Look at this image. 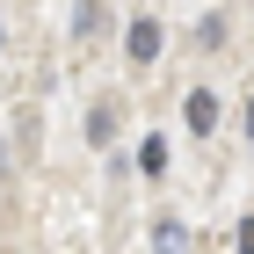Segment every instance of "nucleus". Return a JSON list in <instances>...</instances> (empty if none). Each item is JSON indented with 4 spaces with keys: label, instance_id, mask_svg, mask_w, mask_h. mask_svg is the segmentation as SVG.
Instances as JSON below:
<instances>
[{
    "label": "nucleus",
    "instance_id": "7ed1b4c3",
    "mask_svg": "<svg viewBox=\"0 0 254 254\" xmlns=\"http://www.w3.org/2000/svg\"><path fill=\"white\" fill-rule=\"evenodd\" d=\"M138 175H167V138H145L138 145Z\"/></svg>",
    "mask_w": 254,
    "mask_h": 254
},
{
    "label": "nucleus",
    "instance_id": "f257e3e1",
    "mask_svg": "<svg viewBox=\"0 0 254 254\" xmlns=\"http://www.w3.org/2000/svg\"><path fill=\"white\" fill-rule=\"evenodd\" d=\"M189 131H196V138H211V131H218V95H203V87L189 95Z\"/></svg>",
    "mask_w": 254,
    "mask_h": 254
},
{
    "label": "nucleus",
    "instance_id": "6e6552de",
    "mask_svg": "<svg viewBox=\"0 0 254 254\" xmlns=\"http://www.w3.org/2000/svg\"><path fill=\"white\" fill-rule=\"evenodd\" d=\"M0 44H7V22H0Z\"/></svg>",
    "mask_w": 254,
    "mask_h": 254
},
{
    "label": "nucleus",
    "instance_id": "20e7f679",
    "mask_svg": "<svg viewBox=\"0 0 254 254\" xmlns=\"http://www.w3.org/2000/svg\"><path fill=\"white\" fill-rule=\"evenodd\" d=\"M153 247H160V254H189V233H182L175 218H167V225H160V233H153Z\"/></svg>",
    "mask_w": 254,
    "mask_h": 254
},
{
    "label": "nucleus",
    "instance_id": "f03ea898",
    "mask_svg": "<svg viewBox=\"0 0 254 254\" xmlns=\"http://www.w3.org/2000/svg\"><path fill=\"white\" fill-rule=\"evenodd\" d=\"M131 59H138V65L160 59V22H131Z\"/></svg>",
    "mask_w": 254,
    "mask_h": 254
},
{
    "label": "nucleus",
    "instance_id": "0eeeda50",
    "mask_svg": "<svg viewBox=\"0 0 254 254\" xmlns=\"http://www.w3.org/2000/svg\"><path fill=\"white\" fill-rule=\"evenodd\" d=\"M247 138H254V102H247Z\"/></svg>",
    "mask_w": 254,
    "mask_h": 254
},
{
    "label": "nucleus",
    "instance_id": "423d86ee",
    "mask_svg": "<svg viewBox=\"0 0 254 254\" xmlns=\"http://www.w3.org/2000/svg\"><path fill=\"white\" fill-rule=\"evenodd\" d=\"M233 240H240V254H254V218H240V233H233Z\"/></svg>",
    "mask_w": 254,
    "mask_h": 254
},
{
    "label": "nucleus",
    "instance_id": "39448f33",
    "mask_svg": "<svg viewBox=\"0 0 254 254\" xmlns=\"http://www.w3.org/2000/svg\"><path fill=\"white\" fill-rule=\"evenodd\" d=\"M87 138H95V145H109V138H117V117H109V109H95V117H87Z\"/></svg>",
    "mask_w": 254,
    "mask_h": 254
}]
</instances>
